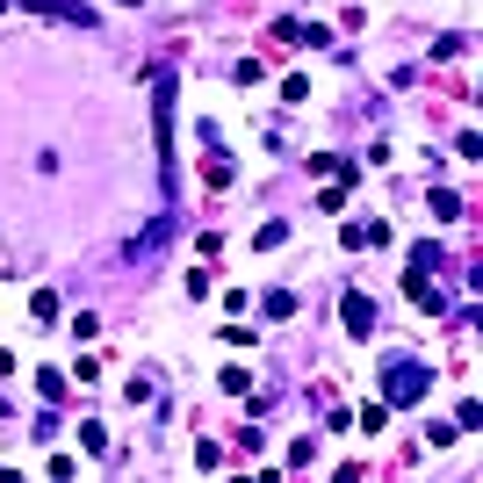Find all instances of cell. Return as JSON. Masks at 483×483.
Here are the masks:
<instances>
[{"label":"cell","mask_w":483,"mask_h":483,"mask_svg":"<svg viewBox=\"0 0 483 483\" xmlns=\"http://www.w3.org/2000/svg\"><path fill=\"white\" fill-rule=\"evenodd\" d=\"M347 325H354V332H368V325H375V310H368L361 296H347Z\"/></svg>","instance_id":"1"}]
</instances>
